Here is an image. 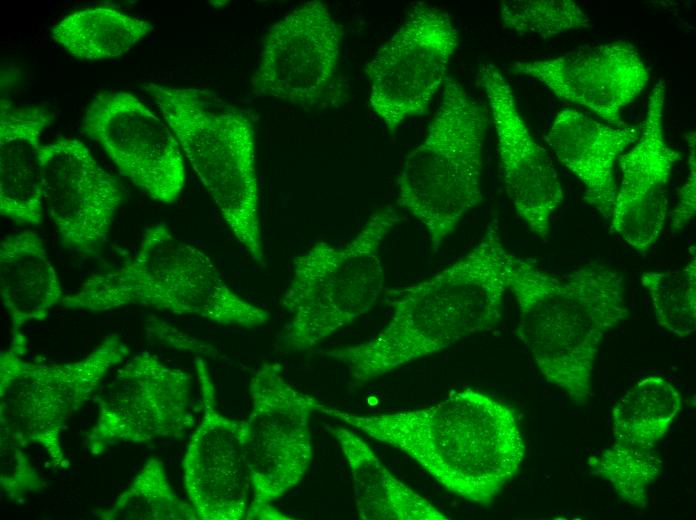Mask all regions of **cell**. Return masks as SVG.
I'll list each match as a JSON object with an SVG mask.
<instances>
[{"label": "cell", "mask_w": 696, "mask_h": 520, "mask_svg": "<svg viewBox=\"0 0 696 520\" xmlns=\"http://www.w3.org/2000/svg\"><path fill=\"white\" fill-rule=\"evenodd\" d=\"M320 412L405 453L453 494L489 507L515 476L525 444L514 410L473 389L395 413Z\"/></svg>", "instance_id": "1"}, {"label": "cell", "mask_w": 696, "mask_h": 520, "mask_svg": "<svg viewBox=\"0 0 696 520\" xmlns=\"http://www.w3.org/2000/svg\"><path fill=\"white\" fill-rule=\"evenodd\" d=\"M509 257L493 219L465 256L404 289L391 319L372 339L326 355L347 366L360 385L491 329L503 314Z\"/></svg>", "instance_id": "2"}, {"label": "cell", "mask_w": 696, "mask_h": 520, "mask_svg": "<svg viewBox=\"0 0 696 520\" xmlns=\"http://www.w3.org/2000/svg\"><path fill=\"white\" fill-rule=\"evenodd\" d=\"M508 290L519 308L517 334L543 377L584 403L601 342L628 316L622 276L594 263L555 277L510 254Z\"/></svg>", "instance_id": "3"}, {"label": "cell", "mask_w": 696, "mask_h": 520, "mask_svg": "<svg viewBox=\"0 0 696 520\" xmlns=\"http://www.w3.org/2000/svg\"><path fill=\"white\" fill-rule=\"evenodd\" d=\"M61 305L90 312L149 307L247 329L271 318L234 292L203 250L175 236L163 222L145 228L129 262L91 276Z\"/></svg>", "instance_id": "4"}, {"label": "cell", "mask_w": 696, "mask_h": 520, "mask_svg": "<svg viewBox=\"0 0 696 520\" xmlns=\"http://www.w3.org/2000/svg\"><path fill=\"white\" fill-rule=\"evenodd\" d=\"M144 88L237 242L264 265L251 116L208 89L157 83Z\"/></svg>", "instance_id": "5"}, {"label": "cell", "mask_w": 696, "mask_h": 520, "mask_svg": "<svg viewBox=\"0 0 696 520\" xmlns=\"http://www.w3.org/2000/svg\"><path fill=\"white\" fill-rule=\"evenodd\" d=\"M487 127L483 107L447 76L428 133L405 157L397 179L398 205L425 227L434 253L482 200Z\"/></svg>", "instance_id": "6"}, {"label": "cell", "mask_w": 696, "mask_h": 520, "mask_svg": "<svg viewBox=\"0 0 696 520\" xmlns=\"http://www.w3.org/2000/svg\"><path fill=\"white\" fill-rule=\"evenodd\" d=\"M401 219L387 206L346 245L320 241L294 259L281 299L290 316L284 336L288 349L308 350L372 309L384 290L381 246Z\"/></svg>", "instance_id": "7"}, {"label": "cell", "mask_w": 696, "mask_h": 520, "mask_svg": "<svg viewBox=\"0 0 696 520\" xmlns=\"http://www.w3.org/2000/svg\"><path fill=\"white\" fill-rule=\"evenodd\" d=\"M26 349L10 344L0 353V426L24 446L44 448L55 468L64 467L61 434L67 421L130 351L117 334L106 336L84 358L64 364L26 361Z\"/></svg>", "instance_id": "8"}, {"label": "cell", "mask_w": 696, "mask_h": 520, "mask_svg": "<svg viewBox=\"0 0 696 520\" xmlns=\"http://www.w3.org/2000/svg\"><path fill=\"white\" fill-rule=\"evenodd\" d=\"M246 456L253 500L245 519H290L272 503L296 486L312 460L309 422L324 405L289 384L275 363L251 377Z\"/></svg>", "instance_id": "9"}, {"label": "cell", "mask_w": 696, "mask_h": 520, "mask_svg": "<svg viewBox=\"0 0 696 520\" xmlns=\"http://www.w3.org/2000/svg\"><path fill=\"white\" fill-rule=\"evenodd\" d=\"M458 44L449 14L422 2L412 6L365 68L370 107L388 131L427 111Z\"/></svg>", "instance_id": "10"}, {"label": "cell", "mask_w": 696, "mask_h": 520, "mask_svg": "<svg viewBox=\"0 0 696 520\" xmlns=\"http://www.w3.org/2000/svg\"><path fill=\"white\" fill-rule=\"evenodd\" d=\"M341 27L327 5L306 2L271 26L252 77L253 93L304 109L342 101Z\"/></svg>", "instance_id": "11"}, {"label": "cell", "mask_w": 696, "mask_h": 520, "mask_svg": "<svg viewBox=\"0 0 696 520\" xmlns=\"http://www.w3.org/2000/svg\"><path fill=\"white\" fill-rule=\"evenodd\" d=\"M192 378L143 352L131 358L98 399L95 422L85 444L92 455L120 443L178 439L191 428Z\"/></svg>", "instance_id": "12"}, {"label": "cell", "mask_w": 696, "mask_h": 520, "mask_svg": "<svg viewBox=\"0 0 696 520\" xmlns=\"http://www.w3.org/2000/svg\"><path fill=\"white\" fill-rule=\"evenodd\" d=\"M82 131L101 145L119 173L151 199L173 203L185 185L180 144L163 118L125 91L98 94Z\"/></svg>", "instance_id": "13"}, {"label": "cell", "mask_w": 696, "mask_h": 520, "mask_svg": "<svg viewBox=\"0 0 696 520\" xmlns=\"http://www.w3.org/2000/svg\"><path fill=\"white\" fill-rule=\"evenodd\" d=\"M203 416L182 460L185 492L200 520L246 518L251 487L246 420L223 415L206 362L196 357Z\"/></svg>", "instance_id": "14"}, {"label": "cell", "mask_w": 696, "mask_h": 520, "mask_svg": "<svg viewBox=\"0 0 696 520\" xmlns=\"http://www.w3.org/2000/svg\"><path fill=\"white\" fill-rule=\"evenodd\" d=\"M40 159L43 203L62 245L96 256L122 201L118 181L78 139L61 138L41 146Z\"/></svg>", "instance_id": "15"}, {"label": "cell", "mask_w": 696, "mask_h": 520, "mask_svg": "<svg viewBox=\"0 0 696 520\" xmlns=\"http://www.w3.org/2000/svg\"><path fill=\"white\" fill-rule=\"evenodd\" d=\"M478 79L496 131L506 192L520 219L545 242L551 217L564 198L554 163L530 133L499 68L492 62L482 63Z\"/></svg>", "instance_id": "16"}, {"label": "cell", "mask_w": 696, "mask_h": 520, "mask_svg": "<svg viewBox=\"0 0 696 520\" xmlns=\"http://www.w3.org/2000/svg\"><path fill=\"white\" fill-rule=\"evenodd\" d=\"M665 93L660 78L649 96L639 138L617 159L622 177L612 207L611 231L639 254H646L663 232L667 185L681 159L664 135Z\"/></svg>", "instance_id": "17"}, {"label": "cell", "mask_w": 696, "mask_h": 520, "mask_svg": "<svg viewBox=\"0 0 696 520\" xmlns=\"http://www.w3.org/2000/svg\"><path fill=\"white\" fill-rule=\"evenodd\" d=\"M514 73L541 82L556 97L587 108L606 124L625 126L621 111L639 96L649 71L630 43L586 47L562 56L518 61Z\"/></svg>", "instance_id": "18"}, {"label": "cell", "mask_w": 696, "mask_h": 520, "mask_svg": "<svg viewBox=\"0 0 696 520\" xmlns=\"http://www.w3.org/2000/svg\"><path fill=\"white\" fill-rule=\"evenodd\" d=\"M640 136L635 127H615L576 109L560 111L547 134L558 160L582 183L584 200L610 221L617 192L614 166Z\"/></svg>", "instance_id": "19"}, {"label": "cell", "mask_w": 696, "mask_h": 520, "mask_svg": "<svg viewBox=\"0 0 696 520\" xmlns=\"http://www.w3.org/2000/svg\"><path fill=\"white\" fill-rule=\"evenodd\" d=\"M53 114L36 105L0 106V214L18 224L43 219L40 138Z\"/></svg>", "instance_id": "20"}, {"label": "cell", "mask_w": 696, "mask_h": 520, "mask_svg": "<svg viewBox=\"0 0 696 520\" xmlns=\"http://www.w3.org/2000/svg\"><path fill=\"white\" fill-rule=\"evenodd\" d=\"M0 295L12 323L13 344L27 343V322L42 320L61 303L63 290L40 235L24 230L0 243Z\"/></svg>", "instance_id": "21"}, {"label": "cell", "mask_w": 696, "mask_h": 520, "mask_svg": "<svg viewBox=\"0 0 696 520\" xmlns=\"http://www.w3.org/2000/svg\"><path fill=\"white\" fill-rule=\"evenodd\" d=\"M330 432L350 468L354 501L361 519H448L425 497L394 477L359 435L342 427L330 428Z\"/></svg>", "instance_id": "22"}, {"label": "cell", "mask_w": 696, "mask_h": 520, "mask_svg": "<svg viewBox=\"0 0 696 520\" xmlns=\"http://www.w3.org/2000/svg\"><path fill=\"white\" fill-rule=\"evenodd\" d=\"M152 31L150 22L101 5L68 14L53 26L51 37L72 56L98 61L125 54Z\"/></svg>", "instance_id": "23"}, {"label": "cell", "mask_w": 696, "mask_h": 520, "mask_svg": "<svg viewBox=\"0 0 696 520\" xmlns=\"http://www.w3.org/2000/svg\"><path fill=\"white\" fill-rule=\"evenodd\" d=\"M676 387L660 376L636 382L612 410L613 442L652 449L666 435L682 408Z\"/></svg>", "instance_id": "24"}, {"label": "cell", "mask_w": 696, "mask_h": 520, "mask_svg": "<svg viewBox=\"0 0 696 520\" xmlns=\"http://www.w3.org/2000/svg\"><path fill=\"white\" fill-rule=\"evenodd\" d=\"M93 514L102 520H199L192 504L175 493L157 458L146 461L110 508Z\"/></svg>", "instance_id": "25"}, {"label": "cell", "mask_w": 696, "mask_h": 520, "mask_svg": "<svg viewBox=\"0 0 696 520\" xmlns=\"http://www.w3.org/2000/svg\"><path fill=\"white\" fill-rule=\"evenodd\" d=\"M588 466L591 474L608 482L625 503L644 509L648 488L659 476L662 460L654 448L613 443L590 456Z\"/></svg>", "instance_id": "26"}, {"label": "cell", "mask_w": 696, "mask_h": 520, "mask_svg": "<svg viewBox=\"0 0 696 520\" xmlns=\"http://www.w3.org/2000/svg\"><path fill=\"white\" fill-rule=\"evenodd\" d=\"M641 283L648 291L659 326L678 338L696 329V258L676 269L648 271Z\"/></svg>", "instance_id": "27"}, {"label": "cell", "mask_w": 696, "mask_h": 520, "mask_svg": "<svg viewBox=\"0 0 696 520\" xmlns=\"http://www.w3.org/2000/svg\"><path fill=\"white\" fill-rule=\"evenodd\" d=\"M500 18L506 28L520 35L544 39L591 26L589 16L571 0H505Z\"/></svg>", "instance_id": "28"}, {"label": "cell", "mask_w": 696, "mask_h": 520, "mask_svg": "<svg viewBox=\"0 0 696 520\" xmlns=\"http://www.w3.org/2000/svg\"><path fill=\"white\" fill-rule=\"evenodd\" d=\"M24 445L5 427L0 426V486L6 497L22 502L27 495L41 492L46 482L38 474Z\"/></svg>", "instance_id": "29"}, {"label": "cell", "mask_w": 696, "mask_h": 520, "mask_svg": "<svg viewBox=\"0 0 696 520\" xmlns=\"http://www.w3.org/2000/svg\"><path fill=\"white\" fill-rule=\"evenodd\" d=\"M688 146V169L686 181L679 191V200L671 218L672 234H677L686 228L696 212V165H695V132L686 135Z\"/></svg>", "instance_id": "30"}]
</instances>
